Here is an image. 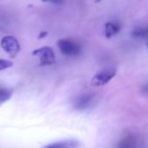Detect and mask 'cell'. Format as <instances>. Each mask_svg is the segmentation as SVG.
I'll return each mask as SVG.
<instances>
[{
  "mask_svg": "<svg viewBox=\"0 0 148 148\" xmlns=\"http://www.w3.org/2000/svg\"><path fill=\"white\" fill-rule=\"evenodd\" d=\"M31 55L33 56L38 57L40 67H49L56 63L55 52L49 46H44V47L36 49L32 51Z\"/></svg>",
  "mask_w": 148,
  "mask_h": 148,
  "instance_id": "6da1fadb",
  "label": "cell"
},
{
  "mask_svg": "<svg viewBox=\"0 0 148 148\" xmlns=\"http://www.w3.org/2000/svg\"><path fill=\"white\" fill-rule=\"evenodd\" d=\"M57 47L62 55L69 57L79 56L82 49L78 42L68 38L60 39L57 42Z\"/></svg>",
  "mask_w": 148,
  "mask_h": 148,
  "instance_id": "7a4b0ae2",
  "label": "cell"
},
{
  "mask_svg": "<svg viewBox=\"0 0 148 148\" xmlns=\"http://www.w3.org/2000/svg\"><path fill=\"white\" fill-rule=\"evenodd\" d=\"M117 74L115 69H105L96 73L91 79V85L94 87H102L111 82Z\"/></svg>",
  "mask_w": 148,
  "mask_h": 148,
  "instance_id": "3957f363",
  "label": "cell"
},
{
  "mask_svg": "<svg viewBox=\"0 0 148 148\" xmlns=\"http://www.w3.org/2000/svg\"><path fill=\"white\" fill-rule=\"evenodd\" d=\"M1 48L11 57H15L20 51V44L18 40L12 36H5L1 39Z\"/></svg>",
  "mask_w": 148,
  "mask_h": 148,
  "instance_id": "277c9868",
  "label": "cell"
},
{
  "mask_svg": "<svg viewBox=\"0 0 148 148\" xmlns=\"http://www.w3.org/2000/svg\"><path fill=\"white\" fill-rule=\"evenodd\" d=\"M93 95L89 94H85L81 96H79L75 101L74 104V108L78 111H83L88 108L92 102H93Z\"/></svg>",
  "mask_w": 148,
  "mask_h": 148,
  "instance_id": "5b68a950",
  "label": "cell"
},
{
  "mask_svg": "<svg viewBox=\"0 0 148 148\" xmlns=\"http://www.w3.org/2000/svg\"><path fill=\"white\" fill-rule=\"evenodd\" d=\"M80 142L75 140H65L48 144L42 148H79Z\"/></svg>",
  "mask_w": 148,
  "mask_h": 148,
  "instance_id": "8992f818",
  "label": "cell"
},
{
  "mask_svg": "<svg viewBox=\"0 0 148 148\" xmlns=\"http://www.w3.org/2000/svg\"><path fill=\"white\" fill-rule=\"evenodd\" d=\"M138 140L135 135L128 134L124 136L117 144L116 148H137Z\"/></svg>",
  "mask_w": 148,
  "mask_h": 148,
  "instance_id": "52a82bcc",
  "label": "cell"
},
{
  "mask_svg": "<svg viewBox=\"0 0 148 148\" xmlns=\"http://www.w3.org/2000/svg\"><path fill=\"white\" fill-rule=\"evenodd\" d=\"M121 29V25L118 22H108L105 25L104 34L107 38H111L116 36Z\"/></svg>",
  "mask_w": 148,
  "mask_h": 148,
  "instance_id": "ba28073f",
  "label": "cell"
},
{
  "mask_svg": "<svg viewBox=\"0 0 148 148\" xmlns=\"http://www.w3.org/2000/svg\"><path fill=\"white\" fill-rule=\"evenodd\" d=\"M14 92L12 89L4 88V87H0V107L10 101L13 95Z\"/></svg>",
  "mask_w": 148,
  "mask_h": 148,
  "instance_id": "9c48e42d",
  "label": "cell"
},
{
  "mask_svg": "<svg viewBox=\"0 0 148 148\" xmlns=\"http://www.w3.org/2000/svg\"><path fill=\"white\" fill-rule=\"evenodd\" d=\"M133 37L135 38H146L148 36V29L147 28L145 27H137L134 29L132 33Z\"/></svg>",
  "mask_w": 148,
  "mask_h": 148,
  "instance_id": "30bf717a",
  "label": "cell"
},
{
  "mask_svg": "<svg viewBox=\"0 0 148 148\" xmlns=\"http://www.w3.org/2000/svg\"><path fill=\"white\" fill-rule=\"evenodd\" d=\"M12 66H13V62L11 61L0 58V71L8 69L10 68H11Z\"/></svg>",
  "mask_w": 148,
  "mask_h": 148,
  "instance_id": "8fae6325",
  "label": "cell"
},
{
  "mask_svg": "<svg viewBox=\"0 0 148 148\" xmlns=\"http://www.w3.org/2000/svg\"><path fill=\"white\" fill-rule=\"evenodd\" d=\"M42 2L51 3H55V4H61L63 2V0H42Z\"/></svg>",
  "mask_w": 148,
  "mask_h": 148,
  "instance_id": "7c38bea8",
  "label": "cell"
},
{
  "mask_svg": "<svg viewBox=\"0 0 148 148\" xmlns=\"http://www.w3.org/2000/svg\"><path fill=\"white\" fill-rule=\"evenodd\" d=\"M48 36V32L47 31H42L40 32L39 36H38V39H42L44 37H46Z\"/></svg>",
  "mask_w": 148,
  "mask_h": 148,
  "instance_id": "4fadbf2b",
  "label": "cell"
},
{
  "mask_svg": "<svg viewBox=\"0 0 148 148\" xmlns=\"http://www.w3.org/2000/svg\"><path fill=\"white\" fill-rule=\"evenodd\" d=\"M101 1H102V0H95V2H96V3H98V2H101Z\"/></svg>",
  "mask_w": 148,
  "mask_h": 148,
  "instance_id": "5bb4252c",
  "label": "cell"
}]
</instances>
